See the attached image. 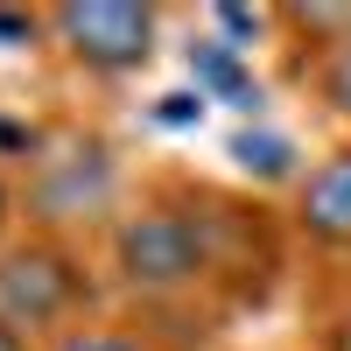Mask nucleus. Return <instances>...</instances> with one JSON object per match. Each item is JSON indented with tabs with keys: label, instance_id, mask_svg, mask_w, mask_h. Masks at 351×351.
Masks as SVG:
<instances>
[{
	"label": "nucleus",
	"instance_id": "nucleus-1",
	"mask_svg": "<svg viewBox=\"0 0 351 351\" xmlns=\"http://www.w3.org/2000/svg\"><path fill=\"white\" fill-rule=\"evenodd\" d=\"M77 295H84V274L56 246H21V253L0 260V330L14 344L49 330V324H64L77 309Z\"/></svg>",
	"mask_w": 351,
	"mask_h": 351
},
{
	"label": "nucleus",
	"instance_id": "nucleus-2",
	"mask_svg": "<svg viewBox=\"0 0 351 351\" xmlns=\"http://www.w3.org/2000/svg\"><path fill=\"white\" fill-rule=\"evenodd\" d=\"M49 21L71 43V56L92 71H134L148 64L155 43V8H134V0H84V8H56Z\"/></svg>",
	"mask_w": 351,
	"mask_h": 351
},
{
	"label": "nucleus",
	"instance_id": "nucleus-3",
	"mask_svg": "<svg viewBox=\"0 0 351 351\" xmlns=\"http://www.w3.org/2000/svg\"><path fill=\"white\" fill-rule=\"evenodd\" d=\"M120 267L134 288H190L204 274V232L176 211H148L120 232Z\"/></svg>",
	"mask_w": 351,
	"mask_h": 351
},
{
	"label": "nucleus",
	"instance_id": "nucleus-4",
	"mask_svg": "<svg viewBox=\"0 0 351 351\" xmlns=\"http://www.w3.org/2000/svg\"><path fill=\"white\" fill-rule=\"evenodd\" d=\"M302 232H316L330 246H351V148L330 155L302 183Z\"/></svg>",
	"mask_w": 351,
	"mask_h": 351
},
{
	"label": "nucleus",
	"instance_id": "nucleus-5",
	"mask_svg": "<svg viewBox=\"0 0 351 351\" xmlns=\"http://www.w3.org/2000/svg\"><path fill=\"white\" fill-rule=\"evenodd\" d=\"M190 71L211 84V92H232V99H246V71H239V56H232L225 43H204V49H190Z\"/></svg>",
	"mask_w": 351,
	"mask_h": 351
},
{
	"label": "nucleus",
	"instance_id": "nucleus-6",
	"mask_svg": "<svg viewBox=\"0 0 351 351\" xmlns=\"http://www.w3.org/2000/svg\"><path fill=\"white\" fill-rule=\"evenodd\" d=\"M232 155H239L246 169H260V176H288V162H295V148H288L281 134H239Z\"/></svg>",
	"mask_w": 351,
	"mask_h": 351
},
{
	"label": "nucleus",
	"instance_id": "nucleus-7",
	"mask_svg": "<svg viewBox=\"0 0 351 351\" xmlns=\"http://www.w3.org/2000/svg\"><path fill=\"white\" fill-rule=\"evenodd\" d=\"M324 99L337 112H351V43H337V56L324 64Z\"/></svg>",
	"mask_w": 351,
	"mask_h": 351
},
{
	"label": "nucleus",
	"instance_id": "nucleus-8",
	"mask_svg": "<svg viewBox=\"0 0 351 351\" xmlns=\"http://www.w3.org/2000/svg\"><path fill=\"white\" fill-rule=\"evenodd\" d=\"M56 351H141V344H127V337H64Z\"/></svg>",
	"mask_w": 351,
	"mask_h": 351
},
{
	"label": "nucleus",
	"instance_id": "nucleus-9",
	"mask_svg": "<svg viewBox=\"0 0 351 351\" xmlns=\"http://www.w3.org/2000/svg\"><path fill=\"white\" fill-rule=\"evenodd\" d=\"M162 120H169V127H183V120H197V99H162Z\"/></svg>",
	"mask_w": 351,
	"mask_h": 351
},
{
	"label": "nucleus",
	"instance_id": "nucleus-10",
	"mask_svg": "<svg viewBox=\"0 0 351 351\" xmlns=\"http://www.w3.org/2000/svg\"><path fill=\"white\" fill-rule=\"evenodd\" d=\"M337 351H351V324H344V330H337Z\"/></svg>",
	"mask_w": 351,
	"mask_h": 351
},
{
	"label": "nucleus",
	"instance_id": "nucleus-11",
	"mask_svg": "<svg viewBox=\"0 0 351 351\" xmlns=\"http://www.w3.org/2000/svg\"><path fill=\"white\" fill-rule=\"evenodd\" d=\"M0 351H21V344H14V337H8V330H0Z\"/></svg>",
	"mask_w": 351,
	"mask_h": 351
},
{
	"label": "nucleus",
	"instance_id": "nucleus-12",
	"mask_svg": "<svg viewBox=\"0 0 351 351\" xmlns=\"http://www.w3.org/2000/svg\"><path fill=\"white\" fill-rule=\"evenodd\" d=\"M0 218H8V183H0Z\"/></svg>",
	"mask_w": 351,
	"mask_h": 351
}]
</instances>
